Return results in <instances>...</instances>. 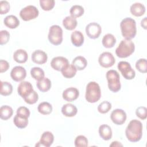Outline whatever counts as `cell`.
Masks as SVG:
<instances>
[{
    "instance_id": "cell-8",
    "label": "cell",
    "mask_w": 147,
    "mask_h": 147,
    "mask_svg": "<svg viewBox=\"0 0 147 147\" xmlns=\"http://www.w3.org/2000/svg\"><path fill=\"white\" fill-rule=\"evenodd\" d=\"M118 69L123 78L127 80H131L136 76L135 71L131 68L130 63L127 61H121L119 62L118 64Z\"/></svg>"
},
{
    "instance_id": "cell-34",
    "label": "cell",
    "mask_w": 147,
    "mask_h": 147,
    "mask_svg": "<svg viewBox=\"0 0 147 147\" xmlns=\"http://www.w3.org/2000/svg\"><path fill=\"white\" fill-rule=\"evenodd\" d=\"M84 8L82 6L78 5L72 6L69 10L71 16L75 18H78L82 16L84 14Z\"/></svg>"
},
{
    "instance_id": "cell-36",
    "label": "cell",
    "mask_w": 147,
    "mask_h": 147,
    "mask_svg": "<svg viewBox=\"0 0 147 147\" xmlns=\"http://www.w3.org/2000/svg\"><path fill=\"white\" fill-rule=\"evenodd\" d=\"M40 4L43 10L49 11L54 7L55 2L54 0H40Z\"/></svg>"
},
{
    "instance_id": "cell-1",
    "label": "cell",
    "mask_w": 147,
    "mask_h": 147,
    "mask_svg": "<svg viewBox=\"0 0 147 147\" xmlns=\"http://www.w3.org/2000/svg\"><path fill=\"white\" fill-rule=\"evenodd\" d=\"M142 124L141 121L133 119L130 121L125 130L127 140L132 142L139 141L142 136Z\"/></svg>"
},
{
    "instance_id": "cell-40",
    "label": "cell",
    "mask_w": 147,
    "mask_h": 147,
    "mask_svg": "<svg viewBox=\"0 0 147 147\" xmlns=\"http://www.w3.org/2000/svg\"><path fill=\"white\" fill-rule=\"evenodd\" d=\"M136 114L139 118L144 120L147 117V109L144 106H140L136 110Z\"/></svg>"
},
{
    "instance_id": "cell-24",
    "label": "cell",
    "mask_w": 147,
    "mask_h": 147,
    "mask_svg": "<svg viewBox=\"0 0 147 147\" xmlns=\"http://www.w3.org/2000/svg\"><path fill=\"white\" fill-rule=\"evenodd\" d=\"M78 22L76 18L72 16H67L63 20V25L64 27L69 30L75 29L77 26Z\"/></svg>"
},
{
    "instance_id": "cell-19",
    "label": "cell",
    "mask_w": 147,
    "mask_h": 147,
    "mask_svg": "<svg viewBox=\"0 0 147 147\" xmlns=\"http://www.w3.org/2000/svg\"><path fill=\"white\" fill-rule=\"evenodd\" d=\"M130 13L136 17H140L144 14L145 12V6L140 2L133 3L130 7Z\"/></svg>"
},
{
    "instance_id": "cell-45",
    "label": "cell",
    "mask_w": 147,
    "mask_h": 147,
    "mask_svg": "<svg viewBox=\"0 0 147 147\" xmlns=\"http://www.w3.org/2000/svg\"><path fill=\"white\" fill-rule=\"evenodd\" d=\"M146 17H145L141 21V25L144 29H146Z\"/></svg>"
},
{
    "instance_id": "cell-21",
    "label": "cell",
    "mask_w": 147,
    "mask_h": 147,
    "mask_svg": "<svg viewBox=\"0 0 147 147\" xmlns=\"http://www.w3.org/2000/svg\"><path fill=\"white\" fill-rule=\"evenodd\" d=\"M71 40L74 46L79 47L82 46L84 42L83 34L79 30H75L71 33Z\"/></svg>"
},
{
    "instance_id": "cell-26",
    "label": "cell",
    "mask_w": 147,
    "mask_h": 147,
    "mask_svg": "<svg viewBox=\"0 0 147 147\" xmlns=\"http://www.w3.org/2000/svg\"><path fill=\"white\" fill-rule=\"evenodd\" d=\"M72 64L76 68L77 70H83L87 65V60L82 56H76L72 62Z\"/></svg>"
},
{
    "instance_id": "cell-17",
    "label": "cell",
    "mask_w": 147,
    "mask_h": 147,
    "mask_svg": "<svg viewBox=\"0 0 147 147\" xmlns=\"http://www.w3.org/2000/svg\"><path fill=\"white\" fill-rule=\"evenodd\" d=\"M48 59L47 54L41 50H36L32 54V60L37 64L45 63Z\"/></svg>"
},
{
    "instance_id": "cell-16",
    "label": "cell",
    "mask_w": 147,
    "mask_h": 147,
    "mask_svg": "<svg viewBox=\"0 0 147 147\" xmlns=\"http://www.w3.org/2000/svg\"><path fill=\"white\" fill-rule=\"evenodd\" d=\"M79 95V90L75 87H69L65 89L62 94L63 98L68 102H72L76 100Z\"/></svg>"
},
{
    "instance_id": "cell-20",
    "label": "cell",
    "mask_w": 147,
    "mask_h": 147,
    "mask_svg": "<svg viewBox=\"0 0 147 147\" xmlns=\"http://www.w3.org/2000/svg\"><path fill=\"white\" fill-rule=\"evenodd\" d=\"M99 134L100 137L104 140L108 141L110 140L112 137V130L110 127L107 125L103 124L99 126Z\"/></svg>"
},
{
    "instance_id": "cell-30",
    "label": "cell",
    "mask_w": 147,
    "mask_h": 147,
    "mask_svg": "<svg viewBox=\"0 0 147 147\" xmlns=\"http://www.w3.org/2000/svg\"><path fill=\"white\" fill-rule=\"evenodd\" d=\"M37 110L40 113L43 115H48L52 111V106L49 103L43 102L38 105Z\"/></svg>"
},
{
    "instance_id": "cell-27",
    "label": "cell",
    "mask_w": 147,
    "mask_h": 147,
    "mask_svg": "<svg viewBox=\"0 0 147 147\" xmlns=\"http://www.w3.org/2000/svg\"><path fill=\"white\" fill-rule=\"evenodd\" d=\"M102 44L106 48H110L114 46L116 43V38L112 34L108 33L105 34L102 40Z\"/></svg>"
},
{
    "instance_id": "cell-32",
    "label": "cell",
    "mask_w": 147,
    "mask_h": 147,
    "mask_svg": "<svg viewBox=\"0 0 147 147\" xmlns=\"http://www.w3.org/2000/svg\"><path fill=\"white\" fill-rule=\"evenodd\" d=\"M77 69L76 68L71 64H69L64 69L61 71L63 76L65 78H72L76 75Z\"/></svg>"
},
{
    "instance_id": "cell-38",
    "label": "cell",
    "mask_w": 147,
    "mask_h": 147,
    "mask_svg": "<svg viewBox=\"0 0 147 147\" xmlns=\"http://www.w3.org/2000/svg\"><path fill=\"white\" fill-rule=\"evenodd\" d=\"M25 102L29 105H33L37 102L38 99V94L33 90L30 94H29L27 96L24 98Z\"/></svg>"
},
{
    "instance_id": "cell-42",
    "label": "cell",
    "mask_w": 147,
    "mask_h": 147,
    "mask_svg": "<svg viewBox=\"0 0 147 147\" xmlns=\"http://www.w3.org/2000/svg\"><path fill=\"white\" fill-rule=\"evenodd\" d=\"M0 13L1 14H6L10 10V4L6 1H1L0 2Z\"/></svg>"
},
{
    "instance_id": "cell-15",
    "label": "cell",
    "mask_w": 147,
    "mask_h": 147,
    "mask_svg": "<svg viewBox=\"0 0 147 147\" xmlns=\"http://www.w3.org/2000/svg\"><path fill=\"white\" fill-rule=\"evenodd\" d=\"M54 136L53 134L49 131H44L41 137L40 141H38L36 144V146H50L53 142Z\"/></svg>"
},
{
    "instance_id": "cell-4",
    "label": "cell",
    "mask_w": 147,
    "mask_h": 147,
    "mask_svg": "<svg viewBox=\"0 0 147 147\" xmlns=\"http://www.w3.org/2000/svg\"><path fill=\"white\" fill-rule=\"evenodd\" d=\"M135 50V45L131 40H122L115 49L117 56L120 58L130 56Z\"/></svg>"
},
{
    "instance_id": "cell-11",
    "label": "cell",
    "mask_w": 147,
    "mask_h": 147,
    "mask_svg": "<svg viewBox=\"0 0 147 147\" xmlns=\"http://www.w3.org/2000/svg\"><path fill=\"white\" fill-rule=\"evenodd\" d=\"M127 115L124 110L120 109L114 110L110 115V118L113 122L117 125L123 124L126 120Z\"/></svg>"
},
{
    "instance_id": "cell-25",
    "label": "cell",
    "mask_w": 147,
    "mask_h": 147,
    "mask_svg": "<svg viewBox=\"0 0 147 147\" xmlns=\"http://www.w3.org/2000/svg\"><path fill=\"white\" fill-rule=\"evenodd\" d=\"M28 58L27 52L22 49H18L13 54L14 60L18 63H25Z\"/></svg>"
},
{
    "instance_id": "cell-5",
    "label": "cell",
    "mask_w": 147,
    "mask_h": 147,
    "mask_svg": "<svg viewBox=\"0 0 147 147\" xmlns=\"http://www.w3.org/2000/svg\"><path fill=\"white\" fill-rule=\"evenodd\" d=\"M106 76L108 82L109 89L113 92L119 91L121 89V84L118 72L115 70L110 69L107 72Z\"/></svg>"
},
{
    "instance_id": "cell-9",
    "label": "cell",
    "mask_w": 147,
    "mask_h": 147,
    "mask_svg": "<svg viewBox=\"0 0 147 147\" xmlns=\"http://www.w3.org/2000/svg\"><path fill=\"white\" fill-rule=\"evenodd\" d=\"M86 32L87 36L92 39H95L99 37L102 32L100 25L96 22H91L86 27Z\"/></svg>"
},
{
    "instance_id": "cell-13",
    "label": "cell",
    "mask_w": 147,
    "mask_h": 147,
    "mask_svg": "<svg viewBox=\"0 0 147 147\" xmlns=\"http://www.w3.org/2000/svg\"><path fill=\"white\" fill-rule=\"evenodd\" d=\"M26 76V69L21 66L14 67L10 72V76L15 82L22 81Z\"/></svg>"
},
{
    "instance_id": "cell-28",
    "label": "cell",
    "mask_w": 147,
    "mask_h": 147,
    "mask_svg": "<svg viewBox=\"0 0 147 147\" xmlns=\"http://www.w3.org/2000/svg\"><path fill=\"white\" fill-rule=\"evenodd\" d=\"M36 86L40 91L45 92L50 90L51 87V82L48 78H44L42 79L37 81Z\"/></svg>"
},
{
    "instance_id": "cell-35",
    "label": "cell",
    "mask_w": 147,
    "mask_h": 147,
    "mask_svg": "<svg viewBox=\"0 0 147 147\" xmlns=\"http://www.w3.org/2000/svg\"><path fill=\"white\" fill-rule=\"evenodd\" d=\"M136 69L141 73L147 72V61L146 59H140L136 63Z\"/></svg>"
},
{
    "instance_id": "cell-46",
    "label": "cell",
    "mask_w": 147,
    "mask_h": 147,
    "mask_svg": "<svg viewBox=\"0 0 147 147\" xmlns=\"http://www.w3.org/2000/svg\"><path fill=\"white\" fill-rule=\"evenodd\" d=\"M122 146V144H121L118 141H113L112 142V143L110 145V146Z\"/></svg>"
},
{
    "instance_id": "cell-14",
    "label": "cell",
    "mask_w": 147,
    "mask_h": 147,
    "mask_svg": "<svg viewBox=\"0 0 147 147\" xmlns=\"http://www.w3.org/2000/svg\"><path fill=\"white\" fill-rule=\"evenodd\" d=\"M33 91L32 84L27 81H22L18 86V94L23 98H25Z\"/></svg>"
},
{
    "instance_id": "cell-22",
    "label": "cell",
    "mask_w": 147,
    "mask_h": 147,
    "mask_svg": "<svg viewBox=\"0 0 147 147\" xmlns=\"http://www.w3.org/2000/svg\"><path fill=\"white\" fill-rule=\"evenodd\" d=\"M13 122L18 128L24 129L28 124V117L17 114L14 118Z\"/></svg>"
},
{
    "instance_id": "cell-3",
    "label": "cell",
    "mask_w": 147,
    "mask_h": 147,
    "mask_svg": "<svg viewBox=\"0 0 147 147\" xmlns=\"http://www.w3.org/2000/svg\"><path fill=\"white\" fill-rule=\"evenodd\" d=\"M101 96V91L99 85L95 82H89L86 86L85 98L89 103L98 102Z\"/></svg>"
},
{
    "instance_id": "cell-12",
    "label": "cell",
    "mask_w": 147,
    "mask_h": 147,
    "mask_svg": "<svg viewBox=\"0 0 147 147\" xmlns=\"http://www.w3.org/2000/svg\"><path fill=\"white\" fill-rule=\"evenodd\" d=\"M69 64L68 59L64 57L57 56L53 57L51 62V66L54 69L62 71Z\"/></svg>"
},
{
    "instance_id": "cell-18",
    "label": "cell",
    "mask_w": 147,
    "mask_h": 147,
    "mask_svg": "<svg viewBox=\"0 0 147 147\" xmlns=\"http://www.w3.org/2000/svg\"><path fill=\"white\" fill-rule=\"evenodd\" d=\"M78 112L77 107L71 103H66L61 108L62 114L67 117H72L76 115Z\"/></svg>"
},
{
    "instance_id": "cell-43",
    "label": "cell",
    "mask_w": 147,
    "mask_h": 147,
    "mask_svg": "<svg viewBox=\"0 0 147 147\" xmlns=\"http://www.w3.org/2000/svg\"><path fill=\"white\" fill-rule=\"evenodd\" d=\"M17 114L22 115H24V116H26L29 118L30 116V113L29 110L27 107H26L25 106H21L17 109Z\"/></svg>"
},
{
    "instance_id": "cell-33",
    "label": "cell",
    "mask_w": 147,
    "mask_h": 147,
    "mask_svg": "<svg viewBox=\"0 0 147 147\" xmlns=\"http://www.w3.org/2000/svg\"><path fill=\"white\" fill-rule=\"evenodd\" d=\"M1 94L3 96L10 95L13 92L12 85L7 82H1Z\"/></svg>"
},
{
    "instance_id": "cell-31",
    "label": "cell",
    "mask_w": 147,
    "mask_h": 147,
    "mask_svg": "<svg viewBox=\"0 0 147 147\" xmlns=\"http://www.w3.org/2000/svg\"><path fill=\"white\" fill-rule=\"evenodd\" d=\"M30 75L35 80L38 81L45 78L44 71L40 67H33L30 70Z\"/></svg>"
},
{
    "instance_id": "cell-10",
    "label": "cell",
    "mask_w": 147,
    "mask_h": 147,
    "mask_svg": "<svg viewBox=\"0 0 147 147\" xmlns=\"http://www.w3.org/2000/svg\"><path fill=\"white\" fill-rule=\"evenodd\" d=\"M98 62L102 67L109 68L114 64L115 60L111 53L105 52L100 55L98 58Z\"/></svg>"
},
{
    "instance_id": "cell-7",
    "label": "cell",
    "mask_w": 147,
    "mask_h": 147,
    "mask_svg": "<svg viewBox=\"0 0 147 147\" xmlns=\"http://www.w3.org/2000/svg\"><path fill=\"white\" fill-rule=\"evenodd\" d=\"M39 11L37 8L33 5H28L22 9L20 12V17L25 21L35 19L38 17Z\"/></svg>"
},
{
    "instance_id": "cell-37",
    "label": "cell",
    "mask_w": 147,
    "mask_h": 147,
    "mask_svg": "<svg viewBox=\"0 0 147 147\" xmlns=\"http://www.w3.org/2000/svg\"><path fill=\"white\" fill-rule=\"evenodd\" d=\"M111 109V104L108 101H103L98 106V111L101 114L108 113Z\"/></svg>"
},
{
    "instance_id": "cell-29",
    "label": "cell",
    "mask_w": 147,
    "mask_h": 147,
    "mask_svg": "<svg viewBox=\"0 0 147 147\" xmlns=\"http://www.w3.org/2000/svg\"><path fill=\"white\" fill-rule=\"evenodd\" d=\"M0 117L2 120L6 121L10 118L13 114L12 108L7 105L2 106L0 108Z\"/></svg>"
},
{
    "instance_id": "cell-23",
    "label": "cell",
    "mask_w": 147,
    "mask_h": 147,
    "mask_svg": "<svg viewBox=\"0 0 147 147\" xmlns=\"http://www.w3.org/2000/svg\"><path fill=\"white\" fill-rule=\"evenodd\" d=\"M4 24L10 29H15L20 25V21L14 15L6 16L3 20Z\"/></svg>"
},
{
    "instance_id": "cell-2",
    "label": "cell",
    "mask_w": 147,
    "mask_h": 147,
    "mask_svg": "<svg viewBox=\"0 0 147 147\" xmlns=\"http://www.w3.org/2000/svg\"><path fill=\"white\" fill-rule=\"evenodd\" d=\"M121 33L126 40L133 38L137 33L136 22L130 17H126L122 20L120 24Z\"/></svg>"
},
{
    "instance_id": "cell-44",
    "label": "cell",
    "mask_w": 147,
    "mask_h": 147,
    "mask_svg": "<svg viewBox=\"0 0 147 147\" xmlns=\"http://www.w3.org/2000/svg\"><path fill=\"white\" fill-rule=\"evenodd\" d=\"M9 68V63L5 60H0V72L3 73L8 70Z\"/></svg>"
},
{
    "instance_id": "cell-41",
    "label": "cell",
    "mask_w": 147,
    "mask_h": 147,
    "mask_svg": "<svg viewBox=\"0 0 147 147\" xmlns=\"http://www.w3.org/2000/svg\"><path fill=\"white\" fill-rule=\"evenodd\" d=\"M0 44L3 45L6 44L9 40L10 38V34L6 30H2L0 32Z\"/></svg>"
},
{
    "instance_id": "cell-39",
    "label": "cell",
    "mask_w": 147,
    "mask_h": 147,
    "mask_svg": "<svg viewBox=\"0 0 147 147\" xmlns=\"http://www.w3.org/2000/svg\"><path fill=\"white\" fill-rule=\"evenodd\" d=\"M75 146L76 147L87 146H88L87 138L83 135H80L77 136L75 140Z\"/></svg>"
},
{
    "instance_id": "cell-6",
    "label": "cell",
    "mask_w": 147,
    "mask_h": 147,
    "mask_svg": "<svg viewBox=\"0 0 147 147\" xmlns=\"http://www.w3.org/2000/svg\"><path fill=\"white\" fill-rule=\"evenodd\" d=\"M49 42L54 45H60L63 41V30L61 28L57 25L51 26L49 30L48 36Z\"/></svg>"
}]
</instances>
